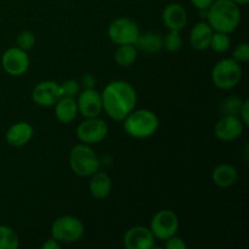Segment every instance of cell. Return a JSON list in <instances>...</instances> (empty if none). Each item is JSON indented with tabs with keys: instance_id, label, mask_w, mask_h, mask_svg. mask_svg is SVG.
Wrapping results in <instances>:
<instances>
[{
	"instance_id": "1",
	"label": "cell",
	"mask_w": 249,
	"mask_h": 249,
	"mask_svg": "<svg viewBox=\"0 0 249 249\" xmlns=\"http://www.w3.org/2000/svg\"><path fill=\"white\" fill-rule=\"evenodd\" d=\"M100 94L102 111L113 121L122 122L136 108L138 94L135 88L126 80H112Z\"/></svg>"
},
{
	"instance_id": "2",
	"label": "cell",
	"mask_w": 249,
	"mask_h": 249,
	"mask_svg": "<svg viewBox=\"0 0 249 249\" xmlns=\"http://www.w3.org/2000/svg\"><path fill=\"white\" fill-rule=\"evenodd\" d=\"M206 21L214 32L231 34L241 23V10L232 0H214L207 9Z\"/></svg>"
},
{
	"instance_id": "3",
	"label": "cell",
	"mask_w": 249,
	"mask_h": 249,
	"mask_svg": "<svg viewBox=\"0 0 249 249\" xmlns=\"http://www.w3.org/2000/svg\"><path fill=\"white\" fill-rule=\"evenodd\" d=\"M123 129L130 138L148 139L157 133L160 119L153 111L147 108L134 109L123 119Z\"/></svg>"
},
{
	"instance_id": "4",
	"label": "cell",
	"mask_w": 249,
	"mask_h": 249,
	"mask_svg": "<svg viewBox=\"0 0 249 249\" xmlns=\"http://www.w3.org/2000/svg\"><path fill=\"white\" fill-rule=\"evenodd\" d=\"M71 170L77 177L90 178L92 174L99 172L101 168V160L92 147L87 143H78L71 150L70 157Z\"/></svg>"
},
{
	"instance_id": "5",
	"label": "cell",
	"mask_w": 249,
	"mask_h": 249,
	"mask_svg": "<svg viewBox=\"0 0 249 249\" xmlns=\"http://www.w3.org/2000/svg\"><path fill=\"white\" fill-rule=\"evenodd\" d=\"M211 77L212 82L218 89L231 90L242 80V66L232 57L223 58L214 65Z\"/></svg>"
},
{
	"instance_id": "6",
	"label": "cell",
	"mask_w": 249,
	"mask_h": 249,
	"mask_svg": "<svg viewBox=\"0 0 249 249\" xmlns=\"http://www.w3.org/2000/svg\"><path fill=\"white\" fill-rule=\"evenodd\" d=\"M51 237L62 243L78 242L84 236L83 221L74 215H62L51 224Z\"/></svg>"
},
{
	"instance_id": "7",
	"label": "cell",
	"mask_w": 249,
	"mask_h": 249,
	"mask_svg": "<svg viewBox=\"0 0 249 249\" xmlns=\"http://www.w3.org/2000/svg\"><path fill=\"white\" fill-rule=\"evenodd\" d=\"M140 33L139 24L129 17L116 18L109 23L108 29H107V36L109 40L116 45L135 44Z\"/></svg>"
},
{
	"instance_id": "8",
	"label": "cell",
	"mask_w": 249,
	"mask_h": 249,
	"mask_svg": "<svg viewBox=\"0 0 249 249\" xmlns=\"http://www.w3.org/2000/svg\"><path fill=\"white\" fill-rule=\"evenodd\" d=\"M179 225V218L174 212L170 209H162L152 216L148 228L152 231L156 241L164 242L169 237L177 235Z\"/></svg>"
},
{
	"instance_id": "9",
	"label": "cell",
	"mask_w": 249,
	"mask_h": 249,
	"mask_svg": "<svg viewBox=\"0 0 249 249\" xmlns=\"http://www.w3.org/2000/svg\"><path fill=\"white\" fill-rule=\"evenodd\" d=\"M108 124L104 119L100 117H94V118H85L82 123H79L75 134L80 142L91 146L104 141L108 135Z\"/></svg>"
},
{
	"instance_id": "10",
	"label": "cell",
	"mask_w": 249,
	"mask_h": 249,
	"mask_svg": "<svg viewBox=\"0 0 249 249\" xmlns=\"http://www.w3.org/2000/svg\"><path fill=\"white\" fill-rule=\"evenodd\" d=\"M31 66V60L26 50L18 46L6 49L1 56V67L6 74L11 77H21L26 74Z\"/></svg>"
},
{
	"instance_id": "11",
	"label": "cell",
	"mask_w": 249,
	"mask_h": 249,
	"mask_svg": "<svg viewBox=\"0 0 249 249\" xmlns=\"http://www.w3.org/2000/svg\"><path fill=\"white\" fill-rule=\"evenodd\" d=\"M245 128L246 125L238 116L223 114L214 126V135L223 142H231L242 135Z\"/></svg>"
},
{
	"instance_id": "12",
	"label": "cell",
	"mask_w": 249,
	"mask_h": 249,
	"mask_svg": "<svg viewBox=\"0 0 249 249\" xmlns=\"http://www.w3.org/2000/svg\"><path fill=\"white\" fill-rule=\"evenodd\" d=\"M32 100L40 107H51L62 97L60 83L55 80H43L32 90Z\"/></svg>"
},
{
	"instance_id": "13",
	"label": "cell",
	"mask_w": 249,
	"mask_h": 249,
	"mask_svg": "<svg viewBox=\"0 0 249 249\" xmlns=\"http://www.w3.org/2000/svg\"><path fill=\"white\" fill-rule=\"evenodd\" d=\"M126 249H152L156 247V238L147 226H133L128 229L123 237Z\"/></svg>"
},
{
	"instance_id": "14",
	"label": "cell",
	"mask_w": 249,
	"mask_h": 249,
	"mask_svg": "<svg viewBox=\"0 0 249 249\" xmlns=\"http://www.w3.org/2000/svg\"><path fill=\"white\" fill-rule=\"evenodd\" d=\"M78 111L84 118H94L100 117L102 113L101 94L95 89L82 90L77 97Z\"/></svg>"
},
{
	"instance_id": "15",
	"label": "cell",
	"mask_w": 249,
	"mask_h": 249,
	"mask_svg": "<svg viewBox=\"0 0 249 249\" xmlns=\"http://www.w3.org/2000/svg\"><path fill=\"white\" fill-rule=\"evenodd\" d=\"M34 135V128L31 123L26 121H19L11 124L5 134L6 142L12 147H23Z\"/></svg>"
},
{
	"instance_id": "16",
	"label": "cell",
	"mask_w": 249,
	"mask_h": 249,
	"mask_svg": "<svg viewBox=\"0 0 249 249\" xmlns=\"http://www.w3.org/2000/svg\"><path fill=\"white\" fill-rule=\"evenodd\" d=\"M162 19L168 31L180 32L187 24V12L182 5L172 2L163 9Z\"/></svg>"
},
{
	"instance_id": "17",
	"label": "cell",
	"mask_w": 249,
	"mask_h": 249,
	"mask_svg": "<svg viewBox=\"0 0 249 249\" xmlns=\"http://www.w3.org/2000/svg\"><path fill=\"white\" fill-rule=\"evenodd\" d=\"M112 179L107 173L99 170L90 177L89 191L95 199L104 201L108 198L112 192Z\"/></svg>"
},
{
	"instance_id": "18",
	"label": "cell",
	"mask_w": 249,
	"mask_h": 249,
	"mask_svg": "<svg viewBox=\"0 0 249 249\" xmlns=\"http://www.w3.org/2000/svg\"><path fill=\"white\" fill-rule=\"evenodd\" d=\"M213 33L214 31L207 23V21L198 22V23L192 27L191 32H190V45L197 51L207 50V49H209V43H211V38Z\"/></svg>"
},
{
	"instance_id": "19",
	"label": "cell",
	"mask_w": 249,
	"mask_h": 249,
	"mask_svg": "<svg viewBox=\"0 0 249 249\" xmlns=\"http://www.w3.org/2000/svg\"><path fill=\"white\" fill-rule=\"evenodd\" d=\"M212 180L220 189L233 186L238 180V172L233 165L223 163L216 165L212 172Z\"/></svg>"
},
{
	"instance_id": "20",
	"label": "cell",
	"mask_w": 249,
	"mask_h": 249,
	"mask_svg": "<svg viewBox=\"0 0 249 249\" xmlns=\"http://www.w3.org/2000/svg\"><path fill=\"white\" fill-rule=\"evenodd\" d=\"M55 117L58 122L63 124H70L79 114L77 100L74 97L62 96L55 105Z\"/></svg>"
},
{
	"instance_id": "21",
	"label": "cell",
	"mask_w": 249,
	"mask_h": 249,
	"mask_svg": "<svg viewBox=\"0 0 249 249\" xmlns=\"http://www.w3.org/2000/svg\"><path fill=\"white\" fill-rule=\"evenodd\" d=\"M134 45L139 51L146 53H156L163 49V36L158 32H145V33H140Z\"/></svg>"
},
{
	"instance_id": "22",
	"label": "cell",
	"mask_w": 249,
	"mask_h": 249,
	"mask_svg": "<svg viewBox=\"0 0 249 249\" xmlns=\"http://www.w3.org/2000/svg\"><path fill=\"white\" fill-rule=\"evenodd\" d=\"M139 50L134 44H124L117 46L114 51V61L121 67H130L136 62Z\"/></svg>"
},
{
	"instance_id": "23",
	"label": "cell",
	"mask_w": 249,
	"mask_h": 249,
	"mask_svg": "<svg viewBox=\"0 0 249 249\" xmlns=\"http://www.w3.org/2000/svg\"><path fill=\"white\" fill-rule=\"evenodd\" d=\"M19 237L16 231L7 225H0V249H17Z\"/></svg>"
},
{
	"instance_id": "24",
	"label": "cell",
	"mask_w": 249,
	"mask_h": 249,
	"mask_svg": "<svg viewBox=\"0 0 249 249\" xmlns=\"http://www.w3.org/2000/svg\"><path fill=\"white\" fill-rule=\"evenodd\" d=\"M231 39L230 34L223 33V32H214L211 38L209 48L218 53H224L230 49Z\"/></svg>"
},
{
	"instance_id": "25",
	"label": "cell",
	"mask_w": 249,
	"mask_h": 249,
	"mask_svg": "<svg viewBox=\"0 0 249 249\" xmlns=\"http://www.w3.org/2000/svg\"><path fill=\"white\" fill-rule=\"evenodd\" d=\"M182 45L184 40L179 31H168V33L163 36V49L169 53H178L181 50Z\"/></svg>"
},
{
	"instance_id": "26",
	"label": "cell",
	"mask_w": 249,
	"mask_h": 249,
	"mask_svg": "<svg viewBox=\"0 0 249 249\" xmlns=\"http://www.w3.org/2000/svg\"><path fill=\"white\" fill-rule=\"evenodd\" d=\"M245 100L241 96L231 95V96L225 97L220 105V111L223 114H232V116H238L240 109L242 107Z\"/></svg>"
},
{
	"instance_id": "27",
	"label": "cell",
	"mask_w": 249,
	"mask_h": 249,
	"mask_svg": "<svg viewBox=\"0 0 249 249\" xmlns=\"http://www.w3.org/2000/svg\"><path fill=\"white\" fill-rule=\"evenodd\" d=\"M36 45V34L32 31L19 32L16 38V46L21 48L22 50H31Z\"/></svg>"
},
{
	"instance_id": "28",
	"label": "cell",
	"mask_w": 249,
	"mask_h": 249,
	"mask_svg": "<svg viewBox=\"0 0 249 249\" xmlns=\"http://www.w3.org/2000/svg\"><path fill=\"white\" fill-rule=\"evenodd\" d=\"M61 87V92H62V96L66 97H77L79 95V92L82 91V88H80L79 80L75 79H66L63 80L60 84Z\"/></svg>"
},
{
	"instance_id": "29",
	"label": "cell",
	"mask_w": 249,
	"mask_h": 249,
	"mask_svg": "<svg viewBox=\"0 0 249 249\" xmlns=\"http://www.w3.org/2000/svg\"><path fill=\"white\" fill-rule=\"evenodd\" d=\"M232 58L238 63H247L249 61V45L248 43H241L236 45L232 51Z\"/></svg>"
},
{
	"instance_id": "30",
	"label": "cell",
	"mask_w": 249,
	"mask_h": 249,
	"mask_svg": "<svg viewBox=\"0 0 249 249\" xmlns=\"http://www.w3.org/2000/svg\"><path fill=\"white\" fill-rule=\"evenodd\" d=\"M164 247L167 249H186L187 245L184 238L178 237L177 235H174L164 241Z\"/></svg>"
},
{
	"instance_id": "31",
	"label": "cell",
	"mask_w": 249,
	"mask_h": 249,
	"mask_svg": "<svg viewBox=\"0 0 249 249\" xmlns=\"http://www.w3.org/2000/svg\"><path fill=\"white\" fill-rule=\"evenodd\" d=\"M96 82H97L96 77H95L94 74H91V73H85V74H83L82 78H80L79 84L83 90L95 89V87H96Z\"/></svg>"
},
{
	"instance_id": "32",
	"label": "cell",
	"mask_w": 249,
	"mask_h": 249,
	"mask_svg": "<svg viewBox=\"0 0 249 249\" xmlns=\"http://www.w3.org/2000/svg\"><path fill=\"white\" fill-rule=\"evenodd\" d=\"M238 117H240L241 121L243 122L246 128L249 126V100L248 99H245V101H243V105L242 107H241Z\"/></svg>"
},
{
	"instance_id": "33",
	"label": "cell",
	"mask_w": 249,
	"mask_h": 249,
	"mask_svg": "<svg viewBox=\"0 0 249 249\" xmlns=\"http://www.w3.org/2000/svg\"><path fill=\"white\" fill-rule=\"evenodd\" d=\"M190 1L197 10H207L213 4L214 0H190Z\"/></svg>"
},
{
	"instance_id": "34",
	"label": "cell",
	"mask_w": 249,
	"mask_h": 249,
	"mask_svg": "<svg viewBox=\"0 0 249 249\" xmlns=\"http://www.w3.org/2000/svg\"><path fill=\"white\" fill-rule=\"evenodd\" d=\"M60 248H61V243L53 237L48 238V240L41 245V249H60Z\"/></svg>"
},
{
	"instance_id": "35",
	"label": "cell",
	"mask_w": 249,
	"mask_h": 249,
	"mask_svg": "<svg viewBox=\"0 0 249 249\" xmlns=\"http://www.w3.org/2000/svg\"><path fill=\"white\" fill-rule=\"evenodd\" d=\"M233 2H235L236 5H238V6H245V5H247L249 2V0H232Z\"/></svg>"
}]
</instances>
